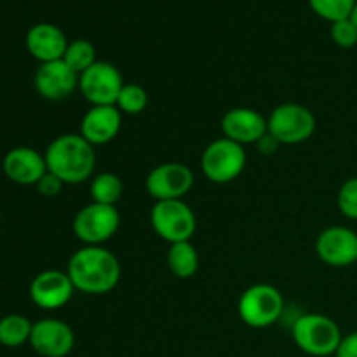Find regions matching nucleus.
I'll return each instance as SVG.
<instances>
[{"label": "nucleus", "mask_w": 357, "mask_h": 357, "mask_svg": "<svg viewBox=\"0 0 357 357\" xmlns=\"http://www.w3.org/2000/svg\"><path fill=\"white\" fill-rule=\"evenodd\" d=\"M63 61L70 66L75 73H84L87 68L98 61L96 59V47L91 44L86 38H75V40L68 42Z\"/></svg>", "instance_id": "obj_22"}, {"label": "nucleus", "mask_w": 357, "mask_h": 357, "mask_svg": "<svg viewBox=\"0 0 357 357\" xmlns=\"http://www.w3.org/2000/svg\"><path fill=\"white\" fill-rule=\"evenodd\" d=\"M33 86L44 100L61 101L79 89V73L73 72L63 59L40 63L35 72Z\"/></svg>", "instance_id": "obj_12"}, {"label": "nucleus", "mask_w": 357, "mask_h": 357, "mask_svg": "<svg viewBox=\"0 0 357 357\" xmlns=\"http://www.w3.org/2000/svg\"><path fill=\"white\" fill-rule=\"evenodd\" d=\"M351 21H352V23H354L356 26H357V2H356V6H354V9H352V14H351Z\"/></svg>", "instance_id": "obj_30"}, {"label": "nucleus", "mask_w": 357, "mask_h": 357, "mask_svg": "<svg viewBox=\"0 0 357 357\" xmlns=\"http://www.w3.org/2000/svg\"><path fill=\"white\" fill-rule=\"evenodd\" d=\"M331 38L337 45L344 49H351L357 44V26L349 20L331 23Z\"/></svg>", "instance_id": "obj_26"}, {"label": "nucleus", "mask_w": 357, "mask_h": 357, "mask_svg": "<svg viewBox=\"0 0 357 357\" xmlns=\"http://www.w3.org/2000/svg\"><path fill=\"white\" fill-rule=\"evenodd\" d=\"M166 261L169 271L180 279L192 278L199 271V253L190 241L169 244Z\"/></svg>", "instance_id": "obj_19"}, {"label": "nucleus", "mask_w": 357, "mask_h": 357, "mask_svg": "<svg viewBox=\"0 0 357 357\" xmlns=\"http://www.w3.org/2000/svg\"><path fill=\"white\" fill-rule=\"evenodd\" d=\"M44 157L49 173L58 176L65 185H79L93 180L96 152L80 132H68L52 139Z\"/></svg>", "instance_id": "obj_2"}, {"label": "nucleus", "mask_w": 357, "mask_h": 357, "mask_svg": "<svg viewBox=\"0 0 357 357\" xmlns=\"http://www.w3.org/2000/svg\"><path fill=\"white\" fill-rule=\"evenodd\" d=\"M124 84L117 66L108 61H96L79 75L80 93L93 107L115 105Z\"/></svg>", "instance_id": "obj_9"}, {"label": "nucleus", "mask_w": 357, "mask_h": 357, "mask_svg": "<svg viewBox=\"0 0 357 357\" xmlns=\"http://www.w3.org/2000/svg\"><path fill=\"white\" fill-rule=\"evenodd\" d=\"M257 145L260 146L261 153H272V152H275V149H278V146H279V143L275 142V139L272 138V136L267 132V135H265L264 138H261L260 142L257 143Z\"/></svg>", "instance_id": "obj_29"}, {"label": "nucleus", "mask_w": 357, "mask_h": 357, "mask_svg": "<svg viewBox=\"0 0 357 357\" xmlns=\"http://www.w3.org/2000/svg\"><path fill=\"white\" fill-rule=\"evenodd\" d=\"M296 347L312 357L335 356L342 342L340 326L324 314H303L293 324Z\"/></svg>", "instance_id": "obj_3"}, {"label": "nucleus", "mask_w": 357, "mask_h": 357, "mask_svg": "<svg viewBox=\"0 0 357 357\" xmlns=\"http://www.w3.org/2000/svg\"><path fill=\"white\" fill-rule=\"evenodd\" d=\"M24 44H26L28 52L40 63L63 59L66 47H68L65 31L52 23L33 24L28 30Z\"/></svg>", "instance_id": "obj_18"}, {"label": "nucleus", "mask_w": 357, "mask_h": 357, "mask_svg": "<svg viewBox=\"0 0 357 357\" xmlns=\"http://www.w3.org/2000/svg\"><path fill=\"white\" fill-rule=\"evenodd\" d=\"M2 169L13 183L30 187V185H37L40 178L47 173V164H45V157L35 149L16 146L6 153Z\"/></svg>", "instance_id": "obj_16"}, {"label": "nucleus", "mask_w": 357, "mask_h": 357, "mask_svg": "<svg viewBox=\"0 0 357 357\" xmlns=\"http://www.w3.org/2000/svg\"><path fill=\"white\" fill-rule=\"evenodd\" d=\"M66 274L77 291L107 295L121 281V264L103 246H84L72 255Z\"/></svg>", "instance_id": "obj_1"}, {"label": "nucleus", "mask_w": 357, "mask_h": 357, "mask_svg": "<svg viewBox=\"0 0 357 357\" xmlns=\"http://www.w3.org/2000/svg\"><path fill=\"white\" fill-rule=\"evenodd\" d=\"M75 288L68 274L61 271H44L30 284V298L38 309L58 310L72 300Z\"/></svg>", "instance_id": "obj_14"}, {"label": "nucleus", "mask_w": 357, "mask_h": 357, "mask_svg": "<svg viewBox=\"0 0 357 357\" xmlns=\"http://www.w3.org/2000/svg\"><path fill=\"white\" fill-rule=\"evenodd\" d=\"M246 160L244 146L223 136L206 146L201 155V169L209 181L225 185L241 176Z\"/></svg>", "instance_id": "obj_5"}, {"label": "nucleus", "mask_w": 357, "mask_h": 357, "mask_svg": "<svg viewBox=\"0 0 357 357\" xmlns=\"http://www.w3.org/2000/svg\"><path fill=\"white\" fill-rule=\"evenodd\" d=\"M284 310V298L272 284H253L239 298L237 312L246 326L261 330L278 323Z\"/></svg>", "instance_id": "obj_4"}, {"label": "nucleus", "mask_w": 357, "mask_h": 357, "mask_svg": "<svg viewBox=\"0 0 357 357\" xmlns=\"http://www.w3.org/2000/svg\"><path fill=\"white\" fill-rule=\"evenodd\" d=\"M316 117L307 107L298 103H282L267 119L268 135L279 145H298L316 132Z\"/></svg>", "instance_id": "obj_6"}, {"label": "nucleus", "mask_w": 357, "mask_h": 357, "mask_svg": "<svg viewBox=\"0 0 357 357\" xmlns=\"http://www.w3.org/2000/svg\"><path fill=\"white\" fill-rule=\"evenodd\" d=\"M337 204L342 215L349 220H357V176L342 183L337 195Z\"/></svg>", "instance_id": "obj_25"}, {"label": "nucleus", "mask_w": 357, "mask_h": 357, "mask_svg": "<svg viewBox=\"0 0 357 357\" xmlns=\"http://www.w3.org/2000/svg\"><path fill=\"white\" fill-rule=\"evenodd\" d=\"M33 323L21 314H9L0 319V345L16 349L30 342Z\"/></svg>", "instance_id": "obj_20"}, {"label": "nucleus", "mask_w": 357, "mask_h": 357, "mask_svg": "<svg viewBox=\"0 0 357 357\" xmlns=\"http://www.w3.org/2000/svg\"><path fill=\"white\" fill-rule=\"evenodd\" d=\"M335 357H357V331H352L347 337H342Z\"/></svg>", "instance_id": "obj_28"}, {"label": "nucleus", "mask_w": 357, "mask_h": 357, "mask_svg": "<svg viewBox=\"0 0 357 357\" xmlns=\"http://www.w3.org/2000/svg\"><path fill=\"white\" fill-rule=\"evenodd\" d=\"M115 107L126 115H138L149 107V94L138 84H124L119 93Z\"/></svg>", "instance_id": "obj_23"}, {"label": "nucleus", "mask_w": 357, "mask_h": 357, "mask_svg": "<svg viewBox=\"0 0 357 357\" xmlns=\"http://www.w3.org/2000/svg\"><path fill=\"white\" fill-rule=\"evenodd\" d=\"M223 136L239 145H257L268 132L267 119L253 108H232L222 119Z\"/></svg>", "instance_id": "obj_15"}, {"label": "nucleus", "mask_w": 357, "mask_h": 357, "mask_svg": "<svg viewBox=\"0 0 357 357\" xmlns=\"http://www.w3.org/2000/svg\"><path fill=\"white\" fill-rule=\"evenodd\" d=\"M28 344L42 357H66L75 345V335L59 319H40L33 323Z\"/></svg>", "instance_id": "obj_13"}, {"label": "nucleus", "mask_w": 357, "mask_h": 357, "mask_svg": "<svg viewBox=\"0 0 357 357\" xmlns=\"http://www.w3.org/2000/svg\"><path fill=\"white\" fill-rule=\"evenodd\" d=\"M121 227V213L115 206L91 202L75 215L73 234L86 246H101L117 234Z\"/></svg>", "instance_id": "obj_8"}, {"label": "nucleus", "mask_w": 357, "mask_h": 357, "mask_svg": "<svg viewBox=\"0 0 357 357\" xmlns=\"http://www.w3.org/2000/svg\"><path fill=\"white\" fill-rule=\"evenodd\" d=\"M122 128V114L115 105L91 107L80 122V135L93 146L107 145Z\"/></svg>", "instance_id": "obj_17"}, {"label": "nucleus", "mask_w": 357, "mask_h": 357, "mask_svg": "<svg viewBox=\"0 0 357 357\" xmlns=\"http://www.w3.org/2000/svg\"><path fill=\"white\" fill-rule=\"evenodd\" d=\"M35 187H37L38 194L44 195V197H56V195L63 190L65 183H63L58 176H54V174L49 173L47 171V173L40 178V181L35 185Z\"/></svg>", "instance_id": "obj_27"}, {"label": "nucleus", "mask_w": 357, "mask_h": 357, "mask_svg": "<svg viewBox=\"0 0 357 357\" xmlns=\"http://www.w3.org/2000/svg\"><path fill=\"white\" fill-rule=\"evenodd\" d=\"M150 223L157 236L166 243H185L194 237L197 220L185 201H157L150 213Z\"/></svg>", "instance_id": "obj_7"}, {"label": "nucleus", "mask_w": 357, "mask_h": 357, "mask_svg": "<svg viewBox=\"0 0 357 357\" xmlns=\"http://www.w3.org/2000/svg\"><path fill=\"white\" fill-rule=\"evenodd\" d=\"M357 0H309L314 13L330 23L349 20Z\"/></svg>", "instance_id": "obj_24"}, {"label": "nucleus", "mask_w": 357, "mask_h": 357, "mask_svg": "<svg viewBox=\"0 0 357 357\" xmlns=\"http://www.w3.org/2000/svg\"><path fill=\"white\" fill-rule=\"evenodd\" d=\"M194 187V173L181 162H164L153 167L145 180L150 197L157 201H183Z\"/></svg>", "instance_id": "obj_10"}, {"label": "nucleus", "mask_w": 357, "mask_h": 357, "mask_svg": "<svg viewBox=\"0 0 357 357\" xmlns=\"http://www.w3.org/2000/svg\"><path fill=\"white\" fill-rule=\"evenodd\" d=\"M316 253L330 267H349L357 261V234L349 227H328L317 236Z\"/></svg>", "instance_id": "obj_11"}, {"label": "nucleus", "mask_w": 357, "mask_h": 357, "mask_svg": "<svg viewBox=\"0 0 357 357\" xmlns=\"http://www.w3.org/2000/svg\"><path fill=\"white\" fill-rule=\"evenodd\" d=\"M91 199L96 204L115 206L124 194V183L115 173H100L91 180Z\"/></svg>", "instance_id": "obj_21"}]
</instances>
